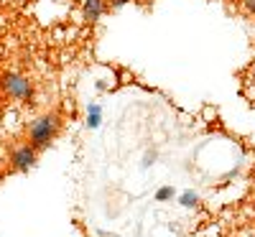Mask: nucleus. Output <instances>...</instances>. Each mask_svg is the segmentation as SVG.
Masks as SVG:
<instances>
[{"label": "nucleus", "instance_id": "12", "mask_svg": "<svg viewBox=\"0 0 255 237\" xmlns=\"http://www.w3.org/2000/svg\"><path fill=\"white\" fill-rule=\"evenodd\" d=\"M113 237H120V235H113Z\"/></svg>", "mask_w": 255, "mask_h": 237}, {"label": "nucleus", "instance_id": "6", "mask_svg": "<svg viewBox=\"0 0 255 237\" xmlns=\"http://www.w3.org/2000/svg\"><path fill=\"white\" fill-rule=\"evenodd\" d=\"M179 204H181L184 209H197V207L202 204V197H199L194 189H186V191L179 194Z\"/></svg>", "mask_w": 255, "mask_h": 237}, {"label": "nucleus", "instance_id": "1", "mask_svg": "<svg viewBox=\"0 0 255 237\" xmlns=\"http://www.w3.org/2000/svg\"><path fill=\"white\" fill-rule=\"evenodd\" d=\"M59 133H61V118H59V113H44V115L33 118L28 122V127H26L28 143L36 150H46L56 140Z\"/></svg>", "mask_w": 255, "mask_h": 237}, {"label": "nucleus", "instance_id": "5", "mask_svg": "<svg viewBox=\"0 0 255 237\" xmlns=\"http://www.w3.org/2000/svg\"><path fill=\"white\" fill-rule=\"evenodd\" d=\"M84 125L90 127V130H97V127L102 125V107L97 102H92L87 107V118H84Z\"/></svg>", "mask_w": 255, "mask_h": 237}, {"label": "nucleus", "instance_id": "4", "mask_svg": "<svg viewBox=\"0 0 255 237\" xmlns=\"http://www.w3.org/2000/svg\"><path fill=\"white\" fill-rule=\"evenodd\" d=\"M105 10H108L105 0H82V20L84 23H97L105 15Z\"/></svg>", "mask_w": 255, "mask_h": 237}, {"label": "nucleus", "instance_id": "9", "mask_svg": "<svg viewBox=\"0 0 255 237\" xmlns=\"http://www.w3.org/2000/svg\"><path fill=\"white\" fill-rule=\"evenodd\" d=\"M240 5H243L250 15H255V0H240Z\"/></svg>", "mask_w": 255, "mask_h": 237}, {"label": "nucleus", "instance_id": "10", "mask_svg": "<svg viewBox=\"0 0 255 237\" xmlns=\"http://www.w3.org/2000/svg\"><path fill=\"white\" fill-rule=\"evenodd\" d=\"M128 3H130V0H110V8H113V10H120V8L128 5Z\"/></svg>", "mask_w": 255, "mask_h": 237}, {"label": "nucleus", "instance_id": "2", "mask_svg": "<svg viewBox=\"0 0 255 237\" xmlns=\"http://www.w3.org/2000/svg\"><path fill=\"white\" fill-rule=\"evenodd\" d=\"M0 90H3L5 97H10L15 102H31L36 97L33 82L20 72H5L3 77H0Z\"/></svg>", "mask_w": 255, "mask_h": 237}, {"label": "nucleus", "instance_id": "7", "mask_svg": "<svg viewBox=\"0 0 255 237\" xmlns=\"http://www.w3.org/2000/svg\"><path fill=\"white\" fill-rule=\"evenodd\" d=\"M174 194H176L174 186H168V184H166V186H161V189L156 191V202H171V199H174Z\"/></svg>", "mask_w": 255, "mask_h": 237}, {"label": "nucleus", "instance_id": "3", "mask_svg": "<svg viewBox=\"0 0 255 237\" xmlns=\"http://www.w3.org/2000/svg\"><path fill=\"white\" fill-rule=\"evenodd\" d=\"M36 163H38V150H36L31 143H20V145L13 148V153H10V166H13V171L26 174V171H31Z\"/></svg>", "mask_w": 255, "mask_h": 237}, {"label": "nucleus", "instance_id": "8", "mask_svg": "<svg viewBox=\"0 0 255 237\" xmlns=\"http://www.w3.org/2000/svg\"><path fill=\"white\" fill-rule=\"evenodd\" d=\"M158 158V153L156 150H145L143 153V168H148V166H153V161Z\"/></svg>", "mask_w": 255, "mask_h": 237}, {"label": "nucleus", "instance_id": "11", "mask_svg": "<svg viewBox=\"0 0 255 237\" xmlns=\"http://www.w3.org/2000/svg\"><path fill=\"white\" fill-rule=\"evenodd\" d=\"M225 3H240V0H225Z\"/></svg>", "mask_w": 255, "mask_h": 237}]
</instances>
